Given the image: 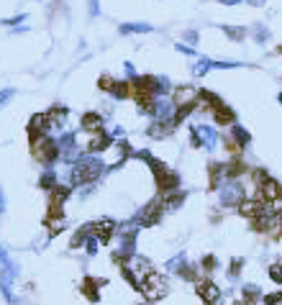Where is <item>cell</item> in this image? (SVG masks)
Segmentation results:
<instances>
[{"label":"cell","instance_id":"6da1fadb","mask_svg":"<svg viewBox=\"0 0 282 305\" xmlns=\"http://www.w3.org/2000/svg\"><path fill=\"white\" fill-rule=\"evenodd\" d=\"M218 144H221V131L213 123H205V121H192L190 123V146L215 151Z\"/></svg>","mask_w":282,"mask_h":305},{"label":"cell","instance_id":"7a4b0ae2","mask_svg":"<svg viewBox=\"0 0 282 305\" xmlns=\"http://www.w3.org/2000/svg\"><path fill=\"white\" fill-rule=\"evenodd\" d=\"M31 154L41 167H54L59 162V144L57 136L47 134V136H36L31 139Z\"/></svg>","mask_w":282,"mask_h":305},{"label":"cell","instance_id":"3957f363","mask_svg":"<svg viewBox=\"0 0 282 305\" xmlns=\"http://www.w3.org/2000/svg\"><path fill=\"white\" fill-rule=\"evenodd\" d=\"M139 292L149 300V302H157L162 297L169 295V279L159 272H149L144 279H141V285H139Z\"/></svg>","mask_w":282,"mask_h":305},{"label":"cell","instance_id":"277c9868","mask_svg":"<svg viewBox=\"0 0 282 305\" xmlns=\"http://www.w3.org/2000/svg\"><path fill=\"white\" fill-rule=\"evenodd\" d=\"M164 203L162 198H154V200H149L144 208H139L134 215H131V221L139 226V228H151V226H157L162 221V215H164Z\"/></svg>","mask_w":282,"mask_h":305},{"label":"cell","instance_id":"5b68a950","mask_svg":"<svg viewBox=\"0 0 282 305\" xmlns=\"http://www.w3.org/2000/svg\"><path fill=\"white\" fill-rule=\"evenodd\" d=\"M164 269H167L169 274H177V277H185V279H195V277H198V269L190 264L187 251H177L175 256H169V259L164 261Z\"/></svg>","mask_w":282,"mask_h":305},{"label":"cell","instance_id":"8992f818","mask_svg":"<svg viewBox=\"0 0 282 305\" xmlns=\"http://www.w3.org/2000/svg\"><path fill=\"white\" fill-rule=\"evenodd\" d=\"M49 116V134L52 136H59L62 131H67V118H70V108H64V105H54L47 111Z\"/></svg>","mask_w":282,"mask_h":305},{"label":"cell","instance_id":"52a82bcc","mask_svg":"<svg viewBox=\"0 0 282 305\" xmlns=\"http://www.w3.org/2000/svg\"><path fill=\"white\" fill-rule=\"evenodd\" d=\"M198 95H200V87H195V85H177L175 90H172V100H175L177 108L195 105L198 103Z\"/></svg>","mask_w":282,"mask_h":305},{"label":"cell","instance_id":"ba28073f","mask_svg":"<svg viewBox=\"0 0 282 305\" xmlns=\"http://www.w3.org/2000/svg\"><path fill=\"white\" fill-rule=\"evenodd\" d=\"M195 290H198V297H200L205 305H215V302L223 297L221 287L215 285L213 279H198V282H195Z\"/></svg>","mask_w":282,"mask_h":305},{"label":"cell","instance_id":"9c48e42d","mask_svg":"<svg viewBox=\"0 0 282 305\" xmlns=\"http://www.w3.org/2000/svg\"><path fill=\"white\" fill-rule=\"evenodd\" d=\"M116 231H118V221H113V218H100V221H93V233L103 241V246L113 241Z\"/></svg>","mask_w":282,"mask_h":305},{"label":"cell","instance_id":"30bf717a","mask_svg":"<svg viewBox=\"0 0 282 305\" xmlns=\"http://www.w3.org/2000/svg\"><path fill=\"white\" fill-rule=\"evenodd\" d=\"M121 267H128V269H131L136 277H139V282L149 274V272H154V267H151V261L146 259V256H141L139 251L136 254H131V256H128V259H123L121 261Z\"/></svg>","mask_w":282,"mask_h":305},{"label":"cell","instance_id":"8fae6325","mask_svg":"<svg viewBox=\"0 0 282 305\" xmlns=\"http://www.w3.org/2000/svg\"><path fill=\"white\" fill-rule=\"evenodd\" d=\"M80 128H82V131H90V134H95V131H103V128H105V116L98 113V111L82 113V118H80Z\"/></svg>","mask_w":282,"mask_h":305},{"label":"cell","instance_id":"7c38bea8","mask_svg":"<svg viewBox=\"0 0 282 305\" xmlns=\"http://www.w3.org/2000/svg\"><path fill=\"white\" fill-rule=\"evenodd\" d=\"M49 134V116L47 113H34L31 121H29V136L36 139V136H47Z\"/></svg>","mask_w":282,"mask_h":305},{"label":"cell","instance_id":"4fadbf2b","mask_svg":"<svg viewBox=\"0 0 282 305\" xmlns=\"http://www.w3.org/2000/svg\"><path fill=\"white\" fill-rule=\"evenodd\" d=\"M228 131H231V144L236 146V149H246L249 144H251V134L246 131V126H241V123H231L228 126Z\"/></svg>","mask_w":282,"mask_h":305},{"label":"cell","instance_id":"5bb4252c","mask_svg":"<svg viewBox=\"0 0 282 305\" xmlns=\"http://www.w3.org/2000/svg\"><path fill=\"white\" fill-rule=\"evenodd\" d=\"M172 131H175V123H172V121H149L146 136L149 139H167Z\"/></svg>","mask_w":282,"mask_h":305},{"label":"cell","instance_id":"9a60e30c","mask_svg":"<svg viewBox=\"0 0 282 305\" xmlns=\"http://www.w3.org/2000/svg\"><path fill=\"white\" fill-rule=\"evenodd\" d=\"M108 95H111L113 100H128V98L134 95V87H131V82H128V80H116L113 77L111 87H108Z\"/></svg>","mask_w":282,"mask_h":305},{"label":"cell","instance_id":"2e32d148","mask_svg":"<svg viewBox=\"0 0 282 305\" xmlns=\"http://www.w3.org/2000/svg\"><path fill=\"white\" fill-rule=\"evenodd\" d=\"M154 26L146 24V21H128V24H121L118 26V34L121 36H131V34H151Z\"/></svg>","mask_w":282,"mask_h":305},{"label":"cell","instance_id":"e0dca14e","mask_svg":"<svg viewBox=\"0 0 282 305\" xmlns=\"http://www.w3.org/2000/svg\"><path fill=\"white\" fill-rule=\"evenodd\" d=\"M210 118H213V126H231V123H236V113L226 103L221 108H215V111H210Z\"/></svg>","mask_w":282,"mask_h":305},{"label":"cell","instance_id":"ac0fdd59","mask_svg":"<svg viewBox=\"0 0 282 305\" xmlns=\"http://www.w3.org/2000/svg\"><path fill=\"white\" fill-rule=\"evenodd\" d=\"M13 277L11 274H6V272H0V295H3V300L8 302V305H18V297H16V292H13Z\"/></svg>","mask_w":282,"mask_h":305},{"label":"cell","instance_id":"d6986e66","mask_svg":"<svg viewBox=\"0 0 282 305\" xmlns=\"http://www.w3.org/2000/svg\"><path fill=\"white\" fill-rule=\"evenodd\" d=\"M57 185H59V172L54 167H44V172L39 174V187L47 190V192H52Z\"/></svg>","mask_w":282,"mask_h":305},{"label":"cell","instance_id":"ffe728a7","mask_svg":"<svg viewBox=\"0 0 282 305\" xmlns=\"http://www.w3.org/2000/svg\"><path fill=\"white\" fill-rule=\"evenodd\" d=\"M159 198H162L167 210H175V208H180L185 203V190H169V192H162Z\"/></svg>","mask_w":282,"mask_h":305},{"label":"cell","instance_id":"44dd1931","mask_svg":"<svg viewBox=\"0 0 282 305\" xmlns=\"http://www.w3.org/2000/svg\"><path fill=\"white\" fill-rule=\"evenodd\" d=\"M190 70H192L195 77H200V80H203V77L213 70V59H210V57H203V54H200V57H195V62H192V67H190Z\"/></svg>","mask_w":282,"mask_h":305},{"label":"cell","instance_id":"7402d4cb","mask_svg":"<svg viewBox=\"0 0 282 305\" xmlns=\"http://www.w3.org/2000/svg\"><path fill=\"white\" fill-rule=\"evenodd\" d=\"M262 295H264V292L259 290L256 285H244V287H241V292H238V297H241V302H244V305H254L256 300H262Z\"/></svg>","mask_w":282,"mask_h":305},{"label":"cell","instance_id":"603a6c76","mask_svg":"<svg viewBox=\"0 0 282 305\" xmlns=\"http://www.w3.org/2000/svg\"><path fill=\"white\" fill-rule=\"evenodd\" d=\"M249 36L254 39V44H267V41L272 39V31H269L264 24H254V26L249 29Z\"/></svg>","mask_w":282,"mask_h":305},{"label":"cell","instance_id":"cb8c5ba5","mask_svg":"<svg viewBox=\"0 0 282 305\" xmlns=\"http://www.w3.org/2000/svg\"><path fill=\"white\" fill-rule=\"evenodd\" d=\"M221 31H223L231 41H236V44H241V41L249 36V29H244V26H221Z\"/></svg>","mask_w":282,"mask_h":305},{"label":"cell","instance_id":"d4e9b609","mask_svg":"<svg viewBox=\"0 0 282 305\" xmlns=\"http://www.w3.org/2000/svg\"><path fill=\"white\" fill-rule=\"evenodd\" d=\"M100 246H103V241H100L95 233H90L88 238H85V244H82V251L88 254V256H98L100 254Z\"/></svg>","mask_w":282,"mask_h":305},{"label":"cell","instance_id":"484cf974","mask_svg":"<svg viewBox=\"0 0 282 305\" xmlns=\"http://www.w3.org/2000/svg\"><path fill=\"white\" fill-rule=\"evenodd\" d=\"M98 285H103V282H93V279H88V282H85V285H82V295L88 297L90 302H98V300H100Z\"/></svg>","mask_w":282,"mask_h":305},{"label":"cell","instance_id":"4316f807","mask_svg":"<svg viewBox=\"0 0 282 305\" xmlns=\"http://www.w3.org/2000/svg\"><path fill=\"white\" fill-rule=\"evenodd\" d=\"M238 67H246V64L236 59H213V70H238Z\"/></svg>","mask_w":282,"mask_h":305},{"label":"cell","instance_id":"83f0119b","mask_svg":"<svg viewBox=\"0 0 282 305\" xmlns=\"http://www.w3.org/2000/svg\"><path fill=\"white\" fill-rule=\"evenodd\" d=\"M75 192H77V198H80V200H88V198H93V195L98 192V182H90V185H82V187H77Z\"/></svg>","mask_w":282,"mask_h":305},{"label":"cell","instance_id":"f1b7e54d","mask_svg":"<svg viewBox=\"0 0 282 305\" xmlns=\"http://www.w3.org/2000/svg\"><path fill=\"white\" fill-rule=\"evenodd\" d=\"M26 13H16V16H11V18H3L0 21V26H6V29H16L18 24H26Z\"/></svg>","mask_w":282,"mask_h":305},{"label":"cell","instance_id":"f546056e","mask_svg":"<svg viewBox=\"0 0 282 305\" xmlns=\"http://www.w3.org/2000/svg\"><path fill=\"white\" fill-rule=\"evenodd\" d=\"M241 269H244V261L241 259H231V267H228V279H238V274H241Z\"/></svg>","mask_w":282,"mask_h":305},{"label":"cell","instance_id":"4dcf8cb0","mask_svg":"<svg viewBox=\"0 0 282 305\" xmlns=\"http://www.w3.org/2000/svg\"><path fill=\"white\" fill-rule=\"evenodd\" d=\"M13 98H16V87H3V90H0V111H3V108H6Z\"/></svg>","mask_w":282,"mask_h":305},{"label":"cell","instance_id":"1f68e13d","mask_svg":"<svg viewBox=\"0 0 282 305\" xmlns=\"http://www.w3.org/2000/svg\"><path fill=\"white\" fill-rule=\"evenodd\" d=\"M175 52H177V54H185V57H198L195 47H190V44H185V41H177V44H175Z\"/></svg>","mask_w":282,"mask_h":305},{"label":"cell","instance_id":"d6a6232c","mask_svg":"<svg viewBox=\"0 0 282 305\" xmlns=\"http://www.w3.org/2000/svg\"><path fill=\"white\" fill-rule=\"evenodd\" d=\"M182 41L190 44V47H195V44L200 41V34L195 31V29H185V31H182Z\"/></svg>","mask_w":282,"mask_h":305},{"label":"cell","instance_id":"836d02e7","mask_svg":"<svg viewBox=\"0 0 282 305\" xmlns=\"http://www.w3.org/2000/svg\"><path fill=\"white\" fill-rule=\"evenodd\" d=\"M139 77V72H136V67L131 62H123V80H128V82H134Z\"/></svg>","mask_w":282,"mask_h":305},{"label":"cell","instance_id":"e575fe53","mask_svg":"<svg viewBox=\"0 0 282 305\" xmlns=\"http://www.w3.org/2000/svg\"><path fill=\"white\" fill-rule=\"evenodd\" d=\"M262 305H282V290H279V292L262 295Z\"/></svg>","mask_w":282,"mask_h":305},{"label":"cell","instance_id":"d590c367","mask_svg":"<svg viewBox=\"0 0 282 305\" xmlns=\"http://www.w3.org/2000/svg\"><path fill=\"white\" fill-rule=\"evenodd\" d=\"M269 279L274 282V285L282 287V267H279V264H272V267H269Z\"/></svg>","mask_w":282,"mask_h":305},{"label":"cell","instance_id":"8d00e7d4","mask_svg":"<svg viewBox=\"0 0 282 305\" xmlns=\"http://www.w3.org/2000/svg\"><path fill=\"white\" fill-rule=\"evenodd\" d=\"M105 131H108V136H111L113 141H116V139H123V136H126V128H123V126H111V128L105 126Z\"/></svg>","mask_w":282,"mask_h":305},{"label":"cell","instance_id":"74e56055","mask_svg":"<svg viewBox=\"0 0 282 305\" xmlns=\"http://www.w3.org/2000/svg\"><path fill=\"white\" fill-rule=\"evenodd\" d=\"M88 16L98 18L100 16V0H88Z\"/></svg>","mask_w":282,"mask_h":305},{"label":"cell","instance_id":"f35d334b","mask_svg":"<svg viewBox=\"0 0 282 305\" xmlns=\"http://www.w3.org/2000/svg\"><path fill=\"white\" fill-rule=\"evenodd\" d=\"M213 267H215V256H205V259L200 261V269H203V272H213Z\"/></svg>","mask_w":282,"mask_h":305},{"label":"cell","instance_id":"ab89813d","mask_svg":"<svg viewBox=\"0 0 282 305\" xmlns=\"http://www.w3.org/2000/svg\"><path fill=\"white\" fill-rule=\"evenodd\" d=\"M6 208H8V198H6V190L0 187V218L6 215Z\"/></svg>","mask_w":282,"mask_h":305},{"label":"cell","instance_id":"60d3db41","mask_svg":"<svg viewBox=\"0 0 282 305\" xmlns=\"http://www.w3.org/2000/svg\"><path fill=\"white\" fill-rule=\"evenodd\" d=\"M215 3H221V6H241V3H246V0H215Z\"/></svg>","mask_w":282,"mask_h":305},{"label":"cell","instance_id":"b9f144b4","mask_svg":"<svg viewBox=\"0 0 282 305\" xmlns=\"http://www.w3.org/2000/svg\"><path fill=\"white\" fill-rule=\"evenodd\" d=\"M13 34H29V26H16Z\"/></svg>","mask_w":282,"mask_h":305},{"label":"cell","instance_id":"7bdbcfd3","mask_svg":"<svg viewBox=\"0 0 282 305\" xmlns=\"http://www.w3.org/2000/svg\"><path fill=\"white\" fill-rule=\"evenodd\" d=\"M277 103H279V105H282V90H279V93H277Z\"/></svg>","mask_w":282,"mask_h":305},{"label":"cell","instance_id":"ee69618b","mask_svg":"<svg viewBox=\"0 0 282 305\" xmlns=\"http://www.w3.org/2000/svg\"><path fill=\"white\" fill-rule=\"evenodd\" d=\"M141 305H154V302H149V300H146V302H141Z\"/></svg>","mask_w":282,"mask_h":305},{"label":"cell","instance_id":"f6af8a7d","mask_svg":"<svg viewBox=\"0 0 282 305\" xmlns=\"http://www.w3.org/2000/svg\"><path fill=\"white\" fill-rule=\"evenodd\" d=\"M279 228H282V221H279Z\"/></svg>","mask_w":282,"mask_h":305},{"label":"cell","instance_id":"bcb514c9","mask_svg":"<svg viewBox=\"0 0 282 305\" xmlns=\"http://www.w3.org/2000/svg\"><path fill=\"white\" fill-rule=\"evenodd\" d=\"M36 3H41V0H36Z\"/></svg>","mask_w":282,"mask_h":305}]
</instances>
